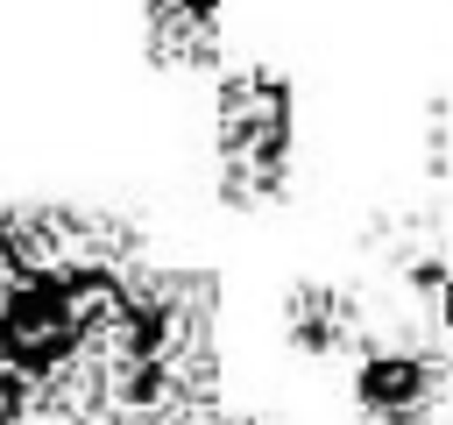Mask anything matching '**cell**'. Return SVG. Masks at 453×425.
I'll use <instances>...</instances> for the list:
<instances>
[{"instance_id": "obj_1", "label": "cell", "mask_w": 453, "mask_h": 425, "mask_svg": "<svg viewBox=\"0 0 453 425\" xmlns=\"http://www.w3.org/2000/svg\"><path fill=\"white\" fill-rule=\"evenodd\" d=\"M212 156H219V191L234 205H269L290 184L297 156V99L283 71H219L212 92Z\"/></svg>"}, {"instance_id": "obj_2", "label": "cell", "mask_w": 453, "mask_h": 425, "mask_svg": "<svg viewBox=\"0 0 453 425\" xmlns=\"http://www.w3.org/2000/svg\"><path fill=\"white\" fill-rule=\"evenodd\" d=\"M219 21H226V0H142L149 57L156 64H177V71L219 57Z\"/></svg>"}, {"instance_id": "obj_3", "label": "cell", "mask_w": 453, "mask_h": 425, "mask_svg": "<svg viewBox=\"0 0 453 425\" xmlns=\"http://www.w3.org/2000/svg\"><path fill=\"white\" fill-rule=\"evenodd\" d=\"M411 283L425 290V305H432V326L453 340V262H439V255H418V262H411Z\"/></svg>"}, {"instance_id": "obj_4", "label": "cell", "mask_w": 453, "mask_h": 425, "mask_svg": "<svg viewBox=\"0 0 453 425\" xmlns=\"http://www.w3.org/2000/svg\"><path fill=\"white\" fill-rule=\"evenodd\" d=\"M35 411H42V404H35V390H28L21 375H7V368H0V425H28Z\"/></svg>"}, {"instance_id": "obj_5", "label": "cell", "mask_w": 453, "mask_h": 425, "mask_svg": "<svg viewBox=\"0 0 453 425\" xmlns=\"http://www.w3.org/2000/svg\"><path fill=\"white\" fill-rule=\"evenodd\" d=\"M163 425H241V418H212V411H184V418H163Z\"/></svg>"}]
</instances>
